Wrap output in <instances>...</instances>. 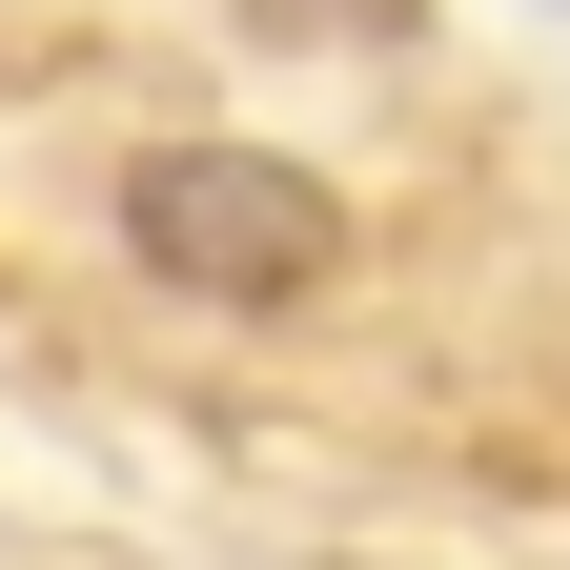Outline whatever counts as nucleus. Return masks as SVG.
I'll return each instance as SVG.
<instances>
[{
	"label": "nucleus",
	"mask_w": 570,
	"mask_h": 570,
	"mask_svg": "<svg viewBox=\"0 0 570 570\" xmlns=\"http://www.w3.org/2000/svg\"><path fill=\"white\" fill-rule=\"evenodd\" d=\"M122 245L164 285H204V306H306V285L346 265V204L285 164V142H142Z\"/></svg>",
	"instance_id": "obj_1"
}]
</instances>
